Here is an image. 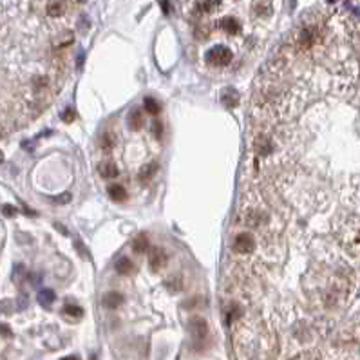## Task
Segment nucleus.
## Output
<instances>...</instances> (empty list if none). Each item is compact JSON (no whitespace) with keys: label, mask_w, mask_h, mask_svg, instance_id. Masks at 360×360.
Wrapping results in <instances>:
<instances>
[{"label":"nucleus","mask_w":360,"mask_h":360,"mask_svg":"<svg viewBox=\"0 0 360 360\" xmlns=\"http://www.w3.org/2000/svg\"><path fill=\"white\" fill-rule=\"evenodd\" d=\"M143 109L147 110V112H150V114H157V112L161 110V105L154 100V98L148 96L143 100Z\"/></svg>","instance_id":"2eb2a0df"},{"label":"nucleus","mask_w":360,"mask_h":360,"mask_svg":"<svg viewBox=\"0 0 360 360\" xmlns=\"http://www.w3.org/2000/svg\"><path fill=\"white\" fill-rule=\"evenodd\" d=\"M98 172H100V176L105 179L116 178V176H118V169H116V165L114 163H110V161H102V163L98 165Z\"/></svg>","instance_id":"1a4fd4ad"},{"label":"nucleus","mask_w":360,"mask_h":360,"mask_svg":"<svg viewBox=\"0 0 360 360\" xmlns=\"http://www.w3.org/2000/svg\"><path fill=\"white\" fill-rule=\"evenodd\" d=\"M317 360H360V356H339V358H328V356H321Z\"/></svg>","instance_id":"a878e982"},{"label":"nucleus","mask_w":360,"mask_h":360,"mask_svg":"<svg viewBox=\"0 0 360 360\" xmlns=\"http://www.w3.org/2000/svg\"><path fill=\"white\" fill-rule=\"evenodd\" d=\"M167 263H169V255H167V252L163 250V248H154V250L150 252L148 264H150V268H152L154 271L163 270V268L167 266Z\"/></svg>","instance_id":"20e7f679"},{"label":"nucleus","mask_w":360,"mask_h":360,"mask_svg":"<svg viewBox=\"0 0 360 360\" xmlns=\"http://www.w3.org/2000/svg\"><path fill=\"white\" fill-rule=\"evenodd\" d=\"M114 268H116V271H118L119 275H129V273H132V271L136 270L134 263H132L129 257H125V255H123V257H119L118 261H116Z\"/></svg>","instance_id":"0eeeda50"},{"label":"nucleus","mask_w":360,"mask_h":360,"mask_svg":"<svg viewBox=\"0 0 360 360\" xmlns=\"http://www.w3.org/2000/svg\"><path fill=\"white\" fill-rule=\"evenodd\" d=\"M159 6H161V9H163V13L170 15V11H172V8H170V0H159Z\"/></svg>","instance_id":"5701e85b"},{"label":"nucleus","mask_w":360,"mask_h":360,"mask_svg":"<svg viewBox=\"0 0 360 360\" xmlns=\"http://www.w3.org/2000/svg\"><path fill=\"white\" fill-rule=\"evenodd\" d=\"M22 273H24V266H22V264H17V266H15L13 279H15V281H20V275H22Z\"/></svg>","instance_id":"393cba45"},{"label":"nucleus","mask_w":360,"mask_h":360,"mask_svg":"<svg viewBox=\"0 0 360 360\" xmlns=\"http://www.w3.org/2000/svg\"><path fill=\"white\" fill-rule=\"evenodd\" d=\"M47 17L51 18H60L67 13V0H47L46 6Z\"/></svg>","instance_id":"39448f33"},{"label":"nucleus","mask_w":360,"mask_h":360,"mask_svg":"<svg viewBox=\"0 0 360 360\" xmlns=\"http://www.w3.org/2000/svg\"><path fill=\"white\" fill-rule=\"evenodd\" d=\"M4 161V154H2V150H0V163Z\"/></svg>","instance_id":"c756f323"},{"label":"nucleus","mask_w":360,"mask_h":360,"mask_svg":"<svg viewBox=\"0 0 360 360\" xmlns=\"http://www.w3.org/2000/svg\"><path fill=\"white\" fill-rule=\"evenodd\" d=\"M188 330H190L192 339H194L195 342H205V340L208 339V333H210L208 322L205 321L203 317H192L190 322H188Z\"/></svg>","instance_id":"f03ea898"},{"label":"nucleus","mask_w":360,"mask_h":360,"mask_svg":"<svg viewBox=\"0 0 360 360\" xmlns=\"http://www.w3.org/2000/svg\"><path fill=\"white\" fill-rule=\"evenodd\" d=\"M221 0H197L195 2V11L197 13H210L219 6Z\"/></svg>","instance_id":"f8f14e48"},{"label":"nucleus","mask_w":360,"mask_h":360,"mask_svg":"<svg viewBox=\"0 0 360 360\" xmlns=\"http://www.w3.org/2000/svg\"><path fill=\"white\" fill-rule=\"evenodd\" d=\"M2 212H4V216H8V217H13L15 214H17V208H15V207H11V205H4V207H2Z\"/></svg>","instance_id":"4be33fe9"},{"label":"nucleus","mask_w":360,"mask_h":360,"mask_svg":"<svg viewBox=\"0 0 360 360\" xmlns=\"http://www.w3.org/2000/svg\"><path fill=\"white\" fill-rule=\"evenodd\" d=\"M123 304V295L119 292H109L103 297V306L109 309H116Z\"/></svg>","instance_id":"423d86ee"},{"label":"nucleus","mask_w":360,"mask_h":360,"mask_svg":"<svg viewBox=\"0 0 360 360\" xmlns=\"http://www.w3.org/2000/svg\"><path fill=\"white\" fill-rule=\"evenodd\" d=\"M127 125L131 131H140L143 125V116H141L140 109H131V112L127 114Z\"/></svg>","instance_id":"6e6552de"},{"label":"nucleus","mask_w":360,"mask_h":360,"mask_svg":"<svg viewBox=\"0 0 360 360\" xmlns=\"http://www.w3.org/2000/svg\"><path fill=\"white\" fill-rule=\"evenodd\" d=\"M233 55L228 47L225 46H216L212 49H208L207 55H205V60L207 64L214 65V67H226V65L232 62Z\"/></svg>","instance_id":"f257e3e1"},{"label":"nucleus","mask_w":360,"mask_h":360,"mask_svg":"<svg viewBox=\"0 0 360 360\" xmlns=\"http://www.w3.org/2000/svg\"><path fill=\"white\" fill-rule=\"evenodd\" d=\"M62 360H80L78 356H74V355H71V356H64Z\"/></svg>","instance_id":"c85d7f7f"},{"label":"nucleus","mask_w":360,"mask_h":360,"mask_svg":"<svg viewBox=\"0 0 360 360\" xmlns=\"http://www.w3.org/2000/svg\"><path fill=\"white\" fill-rule=\"evenodd\" d=\"M100 145H102L103 150H109V148H112V145H114V136H112V134H103Z\"/></svg>","instance_id":"aec40b11"},{"label":"nucleus","mask_w":360,"mask_h":360,"mask_svg":"<svg viewBox=\"0 0 360 360\" xmlns=\"http://www.w3.org/2000/svg\"><path fill=\"white\" fill-rule=\"evenodd\" d=\"M148 246H150V243H148V237L145 233L136 235L134 241H132V250H134L136 254H145V252L148 250Z\"/></svg>","instance_id":"9b49d317"},{"label":"nucleus","mask_w":360,"mask_h":360,"mask_svg":"<svg viewBox=\"0 0 360 360\" xmlns=\"http://www.w3.org/2000/svg\"><path fill=\"white\" fill-rule=\"evenodd\" d=\"M223 103H225L226 107H230V109H233V107L239 103V98L237 94H235V91H228V93H225V96H223Z\"/></svg>","instance_id":"f3484780"},{"label":"nucleus","mask_w":360,"mask_h":360,"mask_svg":"<svg viewBox=\"0 0 360 360\" xmlns=\"http://www.w3.org/2000/svg\"><path fill=\"white\" fill-rule=\"evenodd\" d=\"M0 335H11V331L8 326H0Z\"/></svg>","instance_id":"cd10ccee"},{"label":"nucleus","mask_w":360,"mask_h":360,"mask_svg":"<svg viewBox=\"0 0 360 360\" xmlns=\"http://www.w3.org/2000/svg\"><path fill=\"white\" fill-rule=\"evenodd\" d=\"M62 311H64L65 315H69V317H72V318H80L82 315H84V309H82L80 306H76V304H65Z\"/></svg>","instance_id":"dca6fc26"},{"label":"nucleus","mask_w":360,"mask_h":360,"mask_svg":"<svg viewBox=\"0 0 360 360\" xmlns=\"http://www.w3.org/2000/svg\"><path fill=\"white\" fill-rule=\"evenodd\" d=\"M60 118H62V122L71 123V122H74L76 114H74V110H72V109H64V110H62V114H60Z\"/></svg>","instance_id":"412c9836"},{"label":"nucleus","mask_w":360,"mask_h":360,"mask_svg":"<svg viewBox=\"0 0 360 360\" xmlns=\"http://www.w3.org/2000/svg\"><path fill=\"white\" fill-rule=\"evenodd\" d=\"M152 132H156V138L159 140L161 134H163V125H161L159 122H156V123H154V127H152Z\"/></svg>","instance_id":"b1692460"},{"label":"nucleus","mask_w":360,"mask_h":360,"mask_svg":"<svg viewBox=\"0 0 360 360\" xmlns=\"http://www.w3.org/2000/svg\"><path fill=\"white\" fill-rule=\"evenodd\" d=\"M221 27L228 34H239V31H241V24H239L237 18H233V17L223 18V20H221Z\"/></svg>","instance_id":"9d476101"},{"label":"nucleus","mask_w":360,"mask_h":360,"mask_svg":"<svg viewBox=\"0 0 360 360\" xmlns=\"http://www.w3.org/2000/svg\"><path fill=\"white\" fill-rule=\"evenodd\" d=\"M154 172H156V165H147V167H143V169L140 170L138 178H140L141 181H148V179L154 176Z\"/></svg>","instance_id":"a211bd4d"},{"label":"nucleus","mask_w":360,"mask_h":360,"mask_svg":"<svg viewBox=\"0 0 360 360\" xmlns=\"http://www.w3.org/2000/svg\"><path fill=\"white\" fill-rule=\"evenodd\" d=\"M167 288H169L170 292H179V290L183 288V281L179 279V277H172V279L167 281Z\"/></svg>","instance_id":"6ab92c4d"},{"label":"nucleus","mask_w":360,"mask_h":360,"mask_svg":"<svg viewBox=\"0 0 360 360\" xmlns=\"http://www.w3.org/2000/svg\"><path fill=\"white\" fill-rule=\"evenodd\" d=\"M232 248H233V252H235V254L250 255L252 252L255 250V239H254V235H252V233H248V232L239 233L237 237H235V241H233Z\"/></svg>","instance_id":"7ed1b4c3"},{"label":"nucleus","mask_w":360,"mask_h":360,"mask_svg":"<svg viewBox=\"0 0 360 360\" xmlns=\"http://www.w3.org/2000/svg\"><path fill=\"white\" fill-rule=\"evenodd\" d=\"M55 299H56V295L53 290H42V292L38 293V302L44 306V308H49V306L55 302Z\"/></svg>","instance_id":"4468645a"},{"label":"nucleus","mask_w":360,"mask_h":360,"mask_svg":"<svg viewBox=\"0 0 360 360\" xmlns=\"http://www.w3.org/2000/svg\"><path fill=\"white\" fill-rule=\"evenodd\" d=\"M69 199H71V195H69V194H62L58 199H53V201H55V203H67Z\"/></svg>","instance_id":"bb28decb"},{"label":"nucleus","mask_w":360,"mask_h":360,"mask_svg":"<svg viewBox=\"0 0 360 360\" xmlns=\"http://www.w3.org/2000/svg\"><path fill=\"white\" fill-rule=\"evenodd\" d=\"M109 195L112 201H123L125 197H127V192H125V188L122 187V185H118V183H114V185H110L109 187Z\"/></svg>","instance_id":"ddd939ff"},{"label":"nucleus","mask_w":360,"mask_h":360,"mask_svg":"<svg viewBox=\"0 0 360 360\" xmlns=\"http://www.w3.org/2000/svg\"><path fill=\"white\" fill-rule=\"evenodd\" d=\"M91 360H96V358H94V356H93V358H91Z\"/></svg>","instance_id":"7c9ffc66"}]
</instances>
